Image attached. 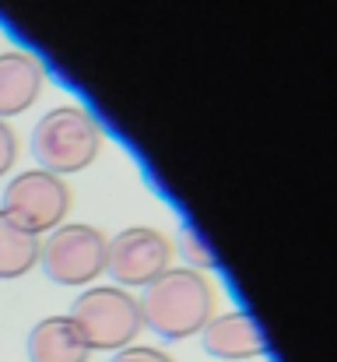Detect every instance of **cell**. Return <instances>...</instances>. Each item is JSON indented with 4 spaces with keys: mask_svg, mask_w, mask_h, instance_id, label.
<instances>
[{
    "mask_svg": "<svg viewBox=\"0 0 337 362\" xmlns=\"http://www.w3.org/2000/svg\"><path fill=\"white\" fill-rule=\"evenodd\" d=\"M141 320L165 341L194 338L215 317V288L194 267H169L151 285H144Z\"/></svg>",
    "mask_w": 337,
    "mask_h": 362,
    "instance_id": "1",
    "label": "cell"
},
{
    "mask_svg": "<svg viewBox=\"0 0 337 362\" xmlns=\"http://www.w3.org/2000/svg\"><path fill=\"white\" fill-rule=\"evenodd\" d=\"M102 148V130L95 117L81 106H57L32 130V155L46 173H81L95 162Z\"/></svg>",
    "mask_w": 337,
    "mask_h": 362,
    "instance_id": "2",
    "label": "cell"
},
{
    "mask_svg": "<svg viewBox=\"0 0 337 362\" xmlns=\"http://www.w3.org/2000/svg\"><path fill=\"white\" fill-rule=\"evenodd\" d=\"M71 320L92 352H119L144 331L141 303L119 285L85 288L71 306Z\"/></svg>",
    "mask_w": 337,
    "mask_h": 362,
    "instance_id": "3",
    "label": "cell"
},
{
    "mask_svg": "<svg viewBox=\"0 0 337 362\" xmlns=\"http://www.w3.org/2000/svg\"><path fill=\"white\" fill-rule=\"evenodd\" d=\"M0 211H7L32 236L53 233L71 211V190L57 173L32 169V173L14 176L4 187V208Z\"/></svg>",
    "mask_w": 337,
    "mask_h": 362,
    "instance_id": "4",
    "label": "cell"
},
{
    "mask_svg": "<svg viewBox=\"0 0 337 362\" xmlns=\"http://www.w3.org/2000/svg\"><path fill=\"white\" fill-rule=\"evenodd\" d=\"M106 243L95 226H57L39 250V264L57 285H92L106 271Z\"/></svg>",
    "mask_w": 337,
    "mask_h": 362,
    "instance_id": "5",
    "label": "cell"
},
{
    "mask_svg": "<svg viewBox=\"0 0 337 362\" xmlns=\"http://www.w3.org/2000/svg\"><path fill=\"white\" fill-rule=\"evenodd\" d=\"M169 257H172V243L148 226H130L106 243V271L119 288L151 285L158 274L169 271Z\"/></svg>",
    "mask_w": 337,
    "mask_h": 362,
    "instance_id": "6",
    "label": "cell"
},
{
    "mask_svg": "<svg viewBox=\"0 0 337 362\" xmlns=\"http://www.w3.org/2000/svg\"><path fill=\"white\" fill-rule=\"evenodd\" d=\"M204 352L225 362H253L260 356H267V341L264 331L256 327V320L249 313H218L208 320V327L201 331Z\"/></svg>",
    "mask_w": 337,
    "mask_h": 362,
    "instance_id": "7",
    "label": "cell"
},
{
    "mask_svg": "<svg viewBox=\"0 0 337 362\" xmlns=\"http://www.w3.org/2000/svg\"><path fill=\"white\" fill-rule=\"evenodd\" d=\"M42 64L32 53L11 49L0 53V120L25 113L39 95H42Z\"/></svg>",
    "mask_w": 337,
    "mask_h": 362,
    "instance_id": "8",
    "label": "cell"
},
{
    "mask_svg": "<svg viewBox=\"0 0 337 362\" xmlns=\"http://www.w3.org/2000/svg\"><path fill=\"white\" fill-rule=\"evenodd\" d=\"M28 362H88L92 349L71 317H46L28 331Z\"/></svg>",
    "mask_w": 337,
    "mask_h": 362,
    "instance_id": "9",
    "label": "cell"
},
{
    "mask_svg": "<svg viewBox=\"0 0 337 362\" xmlns=\"http://www.w3.org/2000/svg\"><path fill=\"white\" fill-rule=\"evenodd\" d=\"M39 250H42L39 236H32L7 211H0V278L28 274L39 264Z\"/></svg>",
    "mask_w": 337,
    "mask_h": 362,
    "instance_id": "10",
    "label": "cell"
},
{
    "mask_svg": "<svg viewBox=\"0 0 337 362\" xmlns=\"http://www.w3.org/2000/svg\"><path fill=\"white\" fill-rule=\"evenodd\" d=\"M179 253L194 264V271H197V267H201V271L218 267V257L211 253V246L201 240V233H197L194 226H183V229H179Z\"/></svg>",
    "mask_w": 337,
    "mask_h": 362,
    "instance_id": "11",
    "label": "cell"
},
{
    "mask_svg": "<svg viewBox=\"0 0 337 362\" xmlns=\"http://www.w3.org/2000/svg\"><path fill=\"white\" fill-rule=\"evenodd\" d=\"M112 362H176L169 352H162V349H151V345H126V349H119Z\"/></svg>",
    "mask_w": 337,
    "mask_h": 362,
    "instance_id": "12",
    "label": "cell"
},
{
    "mask_svg": "<svg viewBox=\"0 0 337 362\" xmlns=\"http://www.w3.org/2000/svg\"><path fill=\"white\" fill-rule=\"evenodd\" d=\"M14 158H18V137H14V130L7 123L0 120V176L14 165Z\"/></svg>",
    "mask_w": 337,
    "mask_h": 362,
    "instance_id": "13",
    "label": "cell"
},
{
    "mask_svg": "<svg viewBox=\"0 0 337 362\" xmlns=\"http://www.w3.org/2000/svg\"><path fill=\"white\" fill-rule=\"evenodd\" d=\"M253 362H264V359H253Z\"/></svg>",
    "mask_w": 337,
    "mask_h": 362,
    "instance_id": "14",
    "label": "cell"
}]
</instances>
